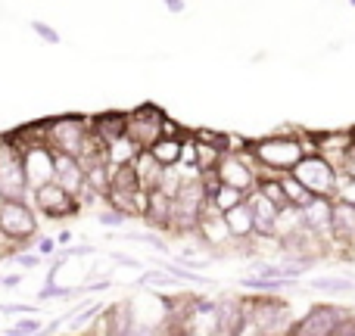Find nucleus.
I'll return each instance as SVG.
<instances>
[{
    "label": "nucleus",
    "instance_id": "11",
    "mask_svg": "<svg viewBox=\"0 0 355 336\" xmlns=\"http://www.w3.org/2000/svg\"><path fill=\"white\" fill-rule=\"evenodd\" d=\"M28 196H31V187L25 181L22 159H19V153L6 156L0 162V200H28Z\"/></svg>",
    "mask_w": 355,
    "mask_h": 336
},
{
    "label": "nucleus",
    "instance_id": "32",
    "mask_svg": "<svg viewBox=\"0 0 355 336\" xmlns=\"http://www.w3.org/2000/svg\"><path fill=\"white\" fill-rule=\"evenodd\" d=\"M334 200H343V202H352V206H355V177L352 175H343V171H337Z\"/></svg>",
    "mask_w": 355,
    "mask_h": 336
},
{
    "label": "nucleus",
    "instance_id": "1",
    "mask_svg": "<svg viewBox=\"0 0 355 336\" xmlns=\"http://www.w3.org/2000/svg\"><path fill=\"white\" fill-rule=\"evenodd\" d=\"M250 150L259 162V177H281L302 156L300 128H277L259 141H250Z\"/></svg>",
    "mask_w": 355,
    "mask_h": 336
},
{
    "label": "nucleus",
    "instance_id": "24",
    "mask_svg": "<svg viewBox=\"0 0 355 336\" xmlns=\"http://www.w3.org/2000/svg\"><path fill=\"white\" fill-rule=\"evenodd\" d=\"M312 290L318 293H331V296H346V293H355V281L352 277H312Z\"/></svg>",
    "mask_w": 355,
    "mask_h": 336
},
{
    "label": "nucleus",
    "instance_id": "2",
    "mask_svg": "<svg viewBox=\"0 0 355 336\" xmlns=\"http://www.w3.org/2000/svg\"><path fill=\"white\" fill-rule=\"evenodd\" d=\"M243 306V318H250L259 327V336H281L290 333L293 327V312L284 299H277V293H252L240 299Z\"/></svg>",
    "mask_w": 355,
    "mask_h": 336
},
{
    "label": "nucleus",
    "instance_id": "18",
    "mask_svg": "<svg viewBox=\"0 0 355 336\" xmlns=\"http://www.w3.org/2000/svg\"><path fill=\"white\" fill-rule=\"evenodd\" d=\"M125 125H128V109H106V112H100V116H91V128L97 131L106 143L122 137Z\"/></svg>",
    "mask_w": 355,
    "mask_h": 336
},
{
    "label": "nucleus",
    "instance_id": "7",
    "mask_svg": "<svg viewBox=\"0 0 355 336\" xmlns=\"http://www.w3.org/2000/svg\"><path fill=\"white\" fill-rule=\"evenodd\" d=\"M290 175L300 184H306L312 196H334V184H337V168L318 153H302Z\"/></svg>",
    "mask_w": 355,
    "mask_h": 336
},
{
    "label": "nucleus",
    "instance_id": "12",
    "mask_svg": "<svg viewBox=\"0 0 355 336\" xmlns=\"http://www.w3.org/2000/svg\"><path fill=\"white\" fill-rule=\"evenodd\" d=\"M25 168V181L28 187H37L44 181H53V150L47 143H37V147H28L25 153H19Z\"/></svg>",
    "mask_w": 355,
    "mask_h": 336
},
{
    "label": "nucleus",
    "instance_id": "39",
    "mask_svg": "<svg viewBox=\"0 0 355 336\" xmlns=\"http://www.w3.org/2000/svg\"><path fill=\"white\" fill-rule=\"evenodd\" d=\"M337 171H343V175H352L355 177V143L346 150V156H343V162H340Z\"/></svg>",
    "mask_w": 355,
    "mask_h": 336
},
{
    "label": "nucleus",
    "instance_id": "28",
    "mask_svg": "<svg viewBox=\"0 0 355 336\" xmlns=\"http://www.w3.org/2000/svg\"><path fill=\"white\" fill-rule=\"evenodd\" d=\"M81 296L78 287H62L60 281H47L41 290H37V302H50V299H75Z\"/></svg>",
    "mask_w": 355,
    "mask_h": 336
},
{
    "label": "nucleus",
    "instance_id": "47",
    "mask_svg": "<svg viewBox=\"0 0 355 336\" xmlns=\"http://www.w3.org/2000/svg\"><path fill=\"white\" fill-rule=\"evenodd\" d=\"M69 240H72V231H62V233H60V237H56V243H60V246H62V243H69Z\"/></svg>",
    "mask_w": 355,
    "mask_h": 336
},
{
    "label": "nucleus",
    "instance_id": "20",
    "mask_svg": "<svg viewBox=\"0 0 355 336\" xmlns=\"http://www.w3.org/2000/svg\"><path fill=\"white\" fill-rule=\"evenodd\" d=\"M131 166H135V175H137V184H141V187H156V184H159V177H162V162L156 159L153 153H150V150H137L135 153V159H131Z\"/></svg>",
    "mask_w": 355,
    "mask_h": 336
},
{
    "label": "nucleus",
    "instance_id": "22",
    "mask_svg": "<svg viewBox=\"0 0 355 336\" xmlns=\"http://www.w3.org/2000/svg\"><path fill=\"white\" fill-rule=\"evenodd\" d=\"M225 221L227 227H231V237H252V209L246 200H240L237 206L225 209Z\"/></svg>",
    "mask_w": 355,
    "mask_h": 336
},
{
    "label": "nucleus",
    "instance_id": "19",
    "mask_svg": "<svg viewBox=\"0 0 355 336\" xmlns=\"http://www.w3.org/2000/svg\"><path fill=\"white\" fill-rule=\"evenodd\" d=\"M6 137H10V143H12L16 153H25L28 147H37V143H47V118H44V122H31V125H22V128L6 131Z\"/></svg>",
    "mask_w": 355,
    "mask_h": 336
},
{
    "label": "nucleus",
    "instance_id": "21",
    "mask_svg": "<svg viewBox=\"0 0 355 336\" xmlns=\"http://www.w3.org/2000/svg\"><path fill=\"white\" fill-rule=\"evenodd\" d=\"M300 281H290V277H262V274H246L240 281V287L250 290V293H287L293 290Z\"/></svg>",
    "mask_w": 355,
    "mask_h": 336
},
{
    "label": "nucleus",
    "instance_id": "29",
    "mask_svg": "<svg viewBox=\"0 0 355 336\" xmlns=\"http://www.w3.org/2000/svg\"><path fill=\"white\" fill-rule=\"evenodd\" d=\"M240 200H246V193H243V190H237V187H231V184H221L218 181V187L212 190V202L221 209V212H225V209H231V206H237Z\"/></svg>",
    "mask_w": 355,
    "mask_h": 336
},
{
    "label": "nucleus",
    "instance_id": "44",
    "mask_svg": "<svg viewBox=\"0 0 355 336\" xmlns=\"http://www.w3.org/2000/svg\"><path fill=\"white\" fill-rule=\"evenodd\" d=\"M162 6H166L172 16H181V12L187 10V0H162Z\"/></svg>",
    "mask_w": 355,
    "mask_h": 336
},
{
    "label": "nucleus",
    "instance_id": "46",
    "mask_svg": "<svg viewBox=\"0 0 355 336\" xmlns=\"http://www.w3.org/2000/svg\"><path fill=\"white\" fill-rule=\"evenodd\" d=\"M22 283V274H6V277H0V287H19Z\"/></svg>",
    "mask_w": 355,
    "mask_h": 336
},
{
    "label": "nucleus",
    "instance_id": "17",
    "mask_svg": "<svg viewBox=\"0 0 355 336\" xmlns=\"http://www.w3.org/2000/svg\"><path fill=\"white\" fill-rule=\"evenodd\" d=\"M243 321V306H240L237 296H225V299H215V327L221 336H234L237 324Z\"/></svg>",
    "mask_w": 355,
    "mask_h": 336
},
{
    "label": "nucleus",
    "instance_id": "26",
    "mask_svg": "<svg viewBox=\"0 0 355 336\" xmlns=\"http://www.w3.org/2000/svg\"><path fill=\"white\" fill-rule=\"evenodd\" d=\"M281 187H284V196H287V202L290 206H306L309 200H312V193H309V187L306 184H300L293 175H281Z\"/></svg>",
    "mask_w": 355,
    "mask_h": 336
},
{
    "label": "nucleus",
    "instance_id": "48",
    "mask_svg": "<svg viewBox=\"0 0 355 336\" xmlns=\"http://www.w3.org/2000/svg\"><path fill=\"white\" fill-rule=\"evenodd\" d=\"M349 134H352V143H355V128H349Z\"/></svg>",
    "mask_w": 355,
    "mask_h": 336
},
{
    "label": "nucleus",
    "instance_id": "13",
    "mask_svg": "<svg viewBox=\"0 0 355 336\" xmlns=\"http://www.w3.org/2000/svg\"><path fill=\"white\" fill-rule=\"evenodd\" d=\"M312 143H315V153L324 156L334 168H340L346 150L352 147V134L349 131H312Z\"/></svg>",
    "mask_w": 355,
    "mask_h": 336
},
{
    "label": "nucleus",
    "instance_id": "38",
    "mask_svg": "<svg viewBox=\"0 0 355 336\" xmlns=\"http://www.w3.org/2000/svg\"><path fill=\"white\" fill-rule=\"evenodd\" d=\"M66 252V258H81V256H97V246H91V243H78V246H69V249H62Z\"/></svg>",
    "mask_w": 355,
    "mask_h": 336
},
{
    "label": "nucleus",
    "instance_id": "42",
    "mask_svg": "<svg viewBox=\"0 0 355 336\" xmlns=\"http://www.w3.org/2000/svg\"><path fill=\"white\" fill-rule=\"evenodd\" d=\"M0 312L3 315H19V318H22V315H35L37 308L35 306H0Z\"/></svg>",
    "mask_w": 355,
    "mask_h": 336
},
{
    "label": "nucleus",
    "instance_id": "35",
    "mask_svg": "<svg viewBox=\"0 0 355 336\" xmlns=\"http://www.w3.org/2000/svg\"><path fill=\"white\" fill-rule=\"evenodd\" d=\"M28 246H35V252H37V256H44V258H50L56 249H60L56 237H44V233H35V240H31Z\"/></svg>",
    "mask_w": 355,
    "mask_h": 336
},
{
    "label": "nucleus",
    "instance_id": "9",
    "mask_svg": "<svg viewBox=\"0 0 355 336\" xmlns=\"http://www.w3.org/2000/svg\"><path fill=\"white\" fill-rule=\"evenodd\" d=\"M343 315V308L337 306H312L309 308L306 318L293 321V327H290V333L293 336H331L334 324H337V318Z\"/></svg>",
    "mask_w": 355,
    "mask_h": 336
},
{
    "label": "nucleus",
    "instance_id": "34",
    "mask_svg": "<svg viewBox=\"0 0 355 336\" xmlns=\"http://www.w3.org/2000/svg\"><path fill=\"white\" fill-rule=\"evenodd\" d=\"M141 287H172V283H178L168 271H144L141 274Z\"/></svg>",
    "mask_w": 355,
    "mask_h": 336
},
{
    "label": "nucleus",
    "instance_id": "33",
    "mask_svg": "<svg viewBox=\"0 0 355 336\" xmlns=\"http://www.w3.org/2000/svg\"><path fill=\"white\" fill-rule=\"evenodd\" d=\"M28 28L35 31V35L41 37L44 44H50V47H56V44H62V35L53 28V25H47V22H37V19H35V22H28Z\"/></svg>",
    "mask_w": 355,
    "mask_h": 336
},
{
    "label": "nucleus",
    "instance_id": "16",
    "mask_svg": "<svg viewBox=\"0 0 355 336\" xmlns=\"http://www.w3.org/2000/svg\"><path fill=\"white\" fill-rule=\"evenodd\" d=\"M103 321H106V336H131L135 302H128V299L112 302L110 308H103Z\"/></svg>",
    "mask_w": 355,
    "mask_h": 336
},
{
    "label": "nucleus",
    "instance_id": "37",
    "mask_svg": "<svg viewBox=\"0 0 355 336\" xmlns=\"http://www.w3.org/2000/svg\"><path fill=\"white\" fill-rule=\"evenodd\" d=\"M246 147H250V137H243V134L221 137V153H237V150H246Z\"/></svg>",
    "mask_w": 355,
    "mask_h": 336
},
{
    "label": "nucleus",
    "instance_id": "30",
    "mask_svg": "<svg viewBox=\"0 0 355 336\" xmlns=\"http://www.w3.org/2000/svg\"><path fill=\"white\" fill-rule=\"evenodd\" d=\"M97 221H100V227H106V231H119V227L128 221V215L125 212H119V209H112V206H106L103 202V209L97 212Z\"/></svg>",
    "mask_w": 355,
    "mask_h": 336
},
{
    "label": "nucleus",
    "instance_id": "15",
    "mask_svg": "<svg viewBox=\"0 0 355 336\" xmlns=\"http://www.w3.org/2000/svg\"><path fill=\"white\" fill-rule=\"evenodd\" d=\"M103 202L112 209H119V212H125L128 218H144V212H147V187L106 190Z\"/></svg>",
    "mask_w": 355,
    "mask_h": 336
},
{
    "label": "nucleus",
    "instance_id": "23",
    "mask_svg": "<svg viewBox=\"0 0 355 336\" xmlns=\"http://www.w3.org/2000/svg\"><path fill=\"white\" fill-rule=\"evenodd\" d=\"M85 184L94 187L100 196L110 190V162H85Z\"/></svg>",
    "mask_w": 355,
    "mask_h": 336
},
{
    "label": "nucleus",
    "instance_id": "8",
    "mask_svg": "<svg viewBox=\"0 0 355 336\" xmlns=\"http://www.w3.org/2000/svg\"><path fill=\"white\" fill-rule=\"evenodd\" d=\"M162 118L166 112L153 103H141L137 109H128V125H125V134L137 143L141 150L153 147L162 137Z\"/></svg>",
    "mask_w": 355,
    "mask_h": 336
},
{
    "label": "nucleus",
    "instance_id": "40",
    "mask_svg": "<svg viewBox=\"0 0 355 336\" xmlns=\"http://www.w3.org/2000/svg\"><path fill=\"white\" fill-rule=\"evenodd\" d=\"M112 287V281L110 277H103V281H91V283H85V287H78L81 293H103V290H110Z\"/></svg>",
    "mask_w": 355,
    "mask_h": 336
},
{
    "label": "nucleus",
    "instance_id": "4",
    "mask_svg": "<svg viewBox=\"0 0 355 336\" xmlns=\"http://www.w3.org/2000/svg\"><path fill=\"white\" fill-rule=\"evenodd\" d=\"M28 202L35 206L37 215H44V218H50V221L72 218V215L81 212L78 196L69 193V190H62L56 181H44V184H37V187H31Z\"/></svg>",
    "mask_w": 355,
    "mask_h": 336
},
{
    "label": "nucleus",
    "instance_id": "27",
    "mask_svg": "<svg viewBox=\"0 0 355 336\" xmlns=\"http://www.w3.org/2000/svg\"><path fill=\"white\" fill-rule=\"evenodd\" d=\"M162 271H168L178 283H196V287H206L209 283L206 274H200V271L187 268V265H181V262H162Z\"/></svg>",
    "mask_w": 355,
    "mask_h": 336
},
{
    "label": "nucleus",
    "instance_id": "43",
    "mask_svg": "<svg viewBox=\"0 0 355 336\" xmlns=\"http://www.w3.org/2000/svg\"><path fill=\"white\" fill-rule=\"evenodd\" d=\"M112 262L125 265V268H137V271H141V262H137V258H131V256H122V252H112Z\"/></svg>",
    "mask_w": 355,
    "mask_h": 336
},
{
    "label": "nucleus",
    "instance_id": "14",
    "mask_svg": "<svg viewBox=\"0 0 355 336\" xmlns=\"http://www.w3.org/2000/svg\"><path fill=\"white\" fill-rule=\"evenodd\" d=\"M53 181L69 193H78L81 184H85V166L78 162V156L53 150Z\"/></svg>",
    "mask_w": 355,
    "mask_h": 336
},
{
    "label": "nucleus",
    "instance_id": "10",
    "mask_svg": "<svg viewBox=\"0 0 355 336\" xmlns=\"http://www.w3.org/2000/svg\"><path fill=\"white\" fill-rule=\"evenodd\" d=\"M355 249V206L343 200H334L331 206V252Z\"/></svg>",
    "mask_w": 355,
    "mask_h": 336
},
{
    "label": "nucleus",
    "instance_id": "25",
    "mask_svg": "<svg viewBox=\"0 0 355 336\" xmlns=\"http://www.w3.org/2000/svg\"><path fill=\"white\" fill-rule=\"evenodd\" d=\"M162 166H175L181 159V137H159L153 147H147Z\"/></svg>",
    "mask_w": 355,
    "mask_h": 336
},
{
    "label": "nucleus",
    "instance_id": "45",
    "mask_svg": "<svg viewBox=\"0 0 355 336\" xmlns=\"http://www.w3.org/2000/svg\"><path fill=\"white\" fill-rule=\"evenodd\" d=\"M12 153H16V150H12L10 137H6V134H0V162H3L6 156H12Z\"/></svg>",
    "mask_w": 355,
    "mask_h": 336
},
{
    "label": "nucleus",
    "instance_id": "5",
    "mask_svg": "<svg viewBox=\"0 0 355 336\" xmlns=\"http://www.w3.org/2000/svg\"><path fill=\"white\" fill-rule=\"evenodd\" d=\"M215 177L221 184H231V187L250 193L259 181V162L252 156V150H237V153H221L215 162Z\"/></svg>",
    "mask_w": 355,
    "mask_h": 336
},
{
    "label": "nucleus",
    "instance_id": "6",
    "mask_svg": "<svg viewBox=\"0 0 355 336\" xmlns=\"http://www.w3.org/2000/svg\"><path fill=\"white\" fill-rule=\"evenodd\" d=\"M91 131V118L87 116H75V112H66V116L47 118V147L56 150V153H72L78 156L81 141Z\"/></svg>",
    "mask_w": 355,
    "mask_h": 336
},
{
    "label": "nucleus",
    "instance_id": "31",
    "mask_svg": "<svg viewBox=\"0 0 355 336\" xmlns=\"http://www.w3.org/2000/svg\"><path fill=\"white\" fill-rule=\"evenodd\" d=\"M44 330V324L35 318V315H22V321H16L12 327H6L10 336H37Z\"/></svg>",
    "mask_w": 355,
    "mask_h": 336
},
{
    "label": "nucleus",
    "instance_id": "3",
    "mask_svg": "<svg viewBox=\"0 0 355 336\" xmlns=\"http://www.w3.org/2000/svg\"><path fill=\"white\" fill-rule=\"evenodd\" d=\"M0 233L16 246H28L37 233V212L28 200H0Z\"/></svg>",
    "mask_w": 355,
    "mask_h": 336
},
{
    "label": "nucleus",
    "instance_id": "41",
    "mask_svg": "<svg viewBox=\"0 0 355 336\" xmlns=\"http://www.w3.org/2000/svg\"><path fill=\"white\" fill-rule=\"evenodd\" d=\"M184 131H187V128H178V125L172 122V118H162V137H181L184 134Z\"/></svg>",
    "mask_w": 355,
    "mask_h": 336
},
{
    "label": "nucleus",
    "instance_id": "36",
    "mask_svg": "<svg viewBox=\"0 0 355 336\" xmlns=\"http://www.w3.org/2000/svg\"><path fill=\"white\" fill-rule=\"evenodd\" d=\"M100 308H103V306H91V308H85V312L78 308V312H75V315H78V321L72 324V330H75V333H87V327L94 324V318H97Z\"/></svg>",
    "mask_w": 355,
    "mask_h": 336
},
{
    "label": "nucleus",
    "instance_id": "49",
    "mask_svg": "<svg viewBox=\"0 0 355 336\" xmlns=\"http://www.w3.org/2000/svg\"><path fill=\"white\" fill-rule=\"evenodd\" d=\"M349 6H352V10H355V0H349Z\"/></svg>",
    "mask_w": 355,
    "mask_h": 336
}]
</instances>
